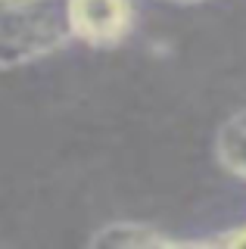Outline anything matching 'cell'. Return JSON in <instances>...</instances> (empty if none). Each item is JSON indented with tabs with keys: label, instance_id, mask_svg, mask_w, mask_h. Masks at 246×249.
Listing matches in <instances>:
<instances>
[{
	"label": "cell",
	"instance_id": "obj_6",
	"mask_svg": "<svg viewBox=\"0 0 246 249\" xmlns=\"http://www.w3.org/2000/svg\"><path fill=\"white\" fill-rule=\"evenodd\" d=\"M168 3H178V6H196V3H206V0H168Z\"/></svg>",
	"mask_w": 246,
	"mask_h": 249
},
{
	"label": "cell",
	"instance_id": "obj_1",
	"mask_svg": "<svg viewBox=\"0 0 246 249\" xmlns=\"http://www.w3.org/2000/svg\"><path fill=\"white\" fill-rule=\"evenodd\" d=\"M69 41L66 0H0V72L37 62Z\"/></svg>",
	"mask_w": 246,
	"mask_h": 249
},
{
	"label": "cell",
	"instance_id": "obj_3",
	"mask_svg": "<svg viewBox=\"0 0 246 249\" xmlns=\"http://www.w3.org/2000/svg\"><path fill=\"white\" fill-rule=\"evenodd\" d=\"M94 246H119V249H159V246H203V240H175L156 224H141V221H112L103 224L97 233H90Z\"/></svg>",
	"mask_w": 246,
	"mask_h": 249
},
{
	"label": "cell",
	"instance_id": "obj_5",
	"mask_svg": "<svg viewBox=\"0 0 246 249\" xmlns=\"http://www.w3.org/2000/svg\"><path fill=\"white\" fill-rule=\"evenodd\" d=\"M203 246H234V249H246V224H240V228L228 231V233H218V237L212 240H203Z\"/></svg>",
	"mask_w": 246,
	"mask_h": 249
},
{
	"label": "cell",
	"instance_id": "obj_4",
	"mask_svg": "<svg viewBox=\"0 0 246 249\" xmlns=\"http://www.w3.org/2000/svg\"><path fill=\"white\" fill-rule=\"evenodd\" d=\"M215 156L234 178L246 181V109L234 112L215 134Z\"/></svg>",
	"mask_w": 246,
	"mask_h": 249
},
{
	"label": "cell",
	"instance_id": "obj_2",
	"mask_svg": "<svg viewBox=\"0 0 246 249\" xmlns=\"http://www.w3.org/2000/svg\"><path fill=\"white\" fill-rule=\"evenodd\" d=\"M69 35L97 50L119 47L134 31V0H66Z\"/></svg>",
	"mask_w": 246,
	"mask_h": 249
}]
</instances>
